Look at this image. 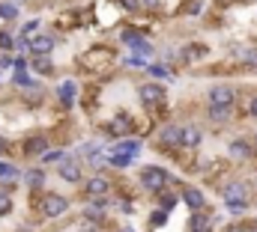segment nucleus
Wrapping results in <instances>:
<instances>
[{
    "instance_id": "nucleus-14",
    "label": "nucleus",
    "mask_w": 257,
    "mask_h": 232,
    "mask_svg": "<svg viewBox=\"0 0 257 232\" xmlns=\"http://www.w3.org/2000/svg\"><path fill=\"white\" fill-rule=\"evenodd\" d=\"M48 149V143L42 140V137H33V140H27V155H42Z\"/></svg>"
},
{
    "instance_id": "nucleus-25",
    "label": "nucleus",
    "mask_w": 257,
    "mask_h": 232,
    "mask_svg": "<svg viewBox=\"0 0 257 232\" xmlns=\"http://www.w3.org/2000/svg\"><path fill=\"white\" fill-rule=\"evenodd\" d=\"M233 155H236V158H242V155H248V149H245V143H233Z\"/></svg>"
},
{
    "instance_id": "nucleus-26",
    "label": "nucleus",
    "mask_w": 257,
    "mask_h": 232,
    "mask_svg": "<svg viewBox=\"0 0 257 232\" xmlns=\"http://www.w3.org/2000/svg\"><path fill=\"white\" fill-rule=\"evenodd\" d=\"M245 62H248L251 68H257V51H245Z\"/></svg>"
},
{
    "instance_id": "nucleus-6",
    "label": "nucleus",
    "mask_w": 257,
    "mask_h": 232,
    "mask_svg": "<svg viewBox=\"0 0 257 232\" xmlns=\"http://www.w3.org/2000/svg\"><path fill=\"white\" fill-rule=\"evenodd\" d=\"M209 102H212V108H230L233 104V90L230 86H215L209 92Z\"/></svg>"
},
{
    "instance_id": "nucleus-24",
    "label": "nucleus",
    "mask_w": 257,
    "mask_h": 232,
    "mask_svg": "<svg viewBox=\"0 0 257 232\" xmlns=\"http://www.w3.org/2000/svg\"><path fill=\"white\" fill-rule=\"evenodd\" d=\"M33 30H36V21H30V24H24V39H27V42L33 39Z\"/></svg>"
},
{
    "instance_id": "nucleus-31",
    "label": "nucleus",
    "mask_w": 257,
    "mask_h": 232,
    "mask_svg": "<svg viewBox=\"0 0 257 232\" xmlns=\"http://www.w3.org/2000/svg\"><path fill=\"white\" fill-rule=\"evenodd\" d=\"M156 3H159V0H144V6H156Z\"/></svg>"
},
{
    "instance_id": "nucleus-28",
    "label": "nucleus",
    "mask_w": 257,
    "mask_h": 232,
    "mask_svg": "<svg viewBox=\"0 0 257 232\" xmlns=\"http://www.w3.org/2000/svg\"><path fill=\"white\" fill-rule=\"evenodd\" d=\"M0 45H3V48H12V36H9V33H0Z\"/></svg>"
},
{
    "instance_id": "nucleus-18",
    "label": "nucleus",
    "mask_w": 257,
    "mask_h": 232,
    "mask_svg": "<svg viewBox=\"0 0 257 232\" xmlns=\"http://www.w3.org/2000/svg\"><path fill=\"white\" fill-rule=\"evenodd\" d=\"M60 98H63V104H72V98H75V86L72 84H63L60 86Z\"/></svg>"
},
{
    "instance_id": "nucleus-9",
    "label": "nucleus",
    "mask_w": 257,
    "mask_h": 232,
    "mask_svg": "<svg viewBox=\"0 0 257 232\" xmlns=\"http://www.w3.org/2000/svg\"><path fill=\"white\" fill-rule=\"evenodd\" d=\"M162 143H168V146H177V143H183V128H177V125H168V128L162 131Z\"/></svg>"
},
{
    "instance_id": "nucleus-2",
    "label": "nucleus",
    "mask_w": 257,
    "mask_h": 232,
    "mask_svg": "<svg viewBox=\"0 0 257 232\" xmlns=\"http://www.w3.org/2000/svg\"><path fill=\"white\" fill-rule=\"evenodd\" d=\"M141 182H144V188H150V190H165L168 173L159 170V167H144V170H141Z\"/></svg>"
},
{
    "instance_id": "nucleus-23",
    "label": "nucleus",
    "mask_w": 257,
    "mask_h": 232,
    "mask_svg": "<svg viewBox=\"0 0 257 232\" xmlns=\"http://www.w3.org/2000/svg\"><path fill=\"white\" fill-rule=\"evenodd\" d=\"M165 220H168V212H156V214H153V224H156V226H165Z\"/></svg>"
},
{
    "instance_id": "nucleus-3",
    "label": "nucleus",
    "mask_w": 257,
    "mask_h": 232,
    "mask_svg": "<svg viewBox=\"0 0 257 232\" xmlns=\"http://www.w3.org/2000/svg\"><path fill=\"white\" fill-rule=\"evenodd\" d=\"M66 208H69V200L60 196V194H45L42 196V214L45 218H57V214H63Z\"/></svg>"
},
{
    "instance_id": "nucleus-30",
    "label": "nucleus",
    "mask_w": 257,
    "mask_h": 232,
    "mask_svg": "<svg viewBox=\"0 0 257 232\" xmlns=\"http://www.w3.org/2000/svg\"><path fill=\"white\" fill-rule=\"evenodd\" d=\"M120 3H123L126 9H138V0H120Z\"/></svg>"
},
{
    "instance_id": "nucleus-4",
    "label": "nucleus",
    "mask_w": 257,
    "mask_h": 232,
    "mask_svg": "<svg viewBox=\"0 0 257 232\" xmlns=\"http://www.w3.org/2000/svg\"><path fill=\"white\" fill-rule=\"evenodd\" d=\"M138 96H141L144 104H162V102H165V90H162L159 84H144V86L138 90Z\"/></svg>"
},
{
    "instance_id": "nucleus-5",
    "label": "nucleus",
    "mask_w": 257,
    "mask_h": 232,
    "mask_svg": "<svg viewBox=\"0 0 257 232\" xmlns=\"http://www.w3.org/2000/svg\"><path fill=\"white\" fill-rule=\"evenodd\" d=\"M51 48H54V39L51 36H33L30 39V54L33 57H48Z\"/></svg>"
},
{
    "instance_id": "nucleus-33",
    "label": "nucleus",
    "mask_w": 257,
    "mask_h": 232,
    "mask_svg": "<svg viewBox=\"0 0 257 232\" xmlns=\"http://www.w3.org/2000/svg\"><path fill=\"white\" fill-rule=\"evenodd\" d=\"M251 114H254V116H257V98H254V104H251Z\"/></svg>"
},
{
    "instance_id": "nucleus-22",
    "label": "nucleus",
    "mask_w": 257,
    "mask_h": 232,
    "mask_svg": "<svg viewBox=\"0 0 257 232\" xmlns=\"http://www.w3.org/2000/svg\"><path fill=\"white\" fill-rule=\"evenodd\" d=\"M174 202H177V196H174V194H165V196H162V212L174 208Z\"/></svg>"
},
{
    "instance_id": "nucleus-13",
    "label": "nucleus",
    "mask_w": 257,
    "mask_h": 232,
    "mask_svg": "<svg viewBox=\"0 0 257 232\" xmlns=\"http://www.w3.org/2000/svg\"><path fill=\"white\" fill-rule=\"evenodd\" d=\"M183 200H186V206H189V208H194V212L203 206V194H200V190H194V188H189V190L183 194Z\"/></svg>"
},
{
    "instance_id": "nucleus-19",
    "label": "nucleus",
    "mask_w": 257,
    "mask_h": 232,
    "mask_svg": "<svg viewBox=\"0 0 257 232\" xmlns=\"http://www.w3.org/2000/svg\"><path fill=\"white\" fill-rule=\"evenodd\" d=\"M15 15H18V9H15L12 3H0V18H9V21H12Z\"/></svg>"
},
{
    "instance_id": "nucleus-21",
    "label": "nucleus",
    "mask_w": 257,
    "mask_h": 232,
    "mask_svg": "<svg viewBox=\"0 0 257 232\" xmlns=\"http://www.w3.org/2000/svg\"><path fill=\"white\" fill-rule=\"evenodd\" d=\"M9 208H12V200H9V194H0V214H9Z\"/></svg>"
},
{
    "instance_id": "nucleus-16",
    "label": "nucleus",
    "mask_w": 257,
    "mask_h": 232,
    "mask_svg": "<svg viewBox=\"0 0 257 232\" xmlns=\"http://www.w3.org/2000/svg\"><path fill=\"white\" fill-rule=\"evenodd\" d=\"M30 62H33V68H36L39 74H48V72H51V62H48V57H33Z\"/></svg>"
},
{
    "instance_id": "nucleus-20",
    "label": "nucleus",
    "mask_w": 257,
    "mask_h": 232,
    "mask_svg": "<svg viewBox=\"0 0 257 232\" xmlns=\"http://www.w3.org/2000/svg\"><path fill=\"white\" fill-rule=\"evenodd\" d=\"M227 110H230V108H209V116H212L215 122H221V119L227 116Z\"/></svg>"
},
{
    "instance_id": "nucleus-1",
    "label": "nucleus",
    "mask_w": 257,
    "mask_h": 232,
    "mask_svg": "<svg viewBox=\"0 0 257 232\" xmlns=\"http://www.w3.org/2000/svg\"><path fill=\"white\" fill-rule=\"evenodd\" d=\"M224 202H227L233 212L248 208V188H245L242 182H230V184H224Z\"/></svg>"
},
{
    "instance_id": "nucleus-12",
    "label": "nucleus",
    "mask_w": 257,
    "mask_h": 232,
    "mask_svg": "<svg viewBox=\"0 0 257 232\" xmlns=\"http://www.w3.org/2000/svg\"><path fill=\"white\" fill-rule=\"evenodd\" d=\"M200 143V131L194 125H183V146H197Z\"/></svg>"
},
{
    "instance_id": "nucleus-27",
    "label": "nucleus",
    "mask_w": 257,
    "mask_h": 232,
    "mask_svg": "<svg viewBox=\"0 0 257 232\" xmlns=\"http://www.w3.org/2000/svg\"><path fill=\"white\" fill-rule=\"evenodd\" d=\"M150 72H153V74H156V78H168V72H165V68H162V66H150Z\"/></svg>"
},
{
    "instance_id": "nucleus-8",
    "label": "nucleus",
    "mask_w": 257,
    "mask_h": 232,
    "mask_svg": "<svg viewBox=\"0 0 257 232\" xmlns=\"http://www.w3.org/2000/svg\"><path fill=\"white\" fill-rule=\"evenodd\" d=\"M102 194H108V182H105V178H90V182H87V196L102 200Z\"/></svg>"
},
{
    "instance_id": "nucleus-29",
    "label": "nucleus",
    "mask_w": 257,
    "mask_h": 232,
    "mask_svg": "<svg viewBox=\"0 0 257 232\" xmlns=\"http://www.w3.org/2000/svg\"><path fill=\"white\" fill-rule=\"evenodd\" d=\"M48 161H63V152H51V155H45Z\"/></svg>"
},
{
    "instance_id": "nucleus-7",
    "label": "nucleus",
    "mask_w": 257,
    "mask_h": 232,
    "mask_svg": "<svg viewBox=\"0 0 257 232\" xmlns=\"http://www.w3.org/2000/svg\"><path fill=\"white\" fill-rule=\"evenodd\" d=\"M138 149H141L138 140H123V143H117V146L111 149V155H120V158H128V161H132V158L138 155Z\"/></svg>"
},
{
    "instance_id": "nucleus-34",
    "label": "nucleus",
    "mask_w": 257,
    "mask_h": 232,
    "mask_svg": "<svg viewBox=\"0 0 257 232\" xmlns=\"http://www.w3.org/2000/svg\"><path fill=\"white\" fill-rule=\"evenodd\" d=\"M123 232H132V230H123Z\"/></svg>"
},
{
    "instance_id": "nucleus-11",
    "label": "nucleus",
    "mask_w": 257,
    "mask_h": 232,
    "mask_svg": "<svg viewBox=\"0 0 257 232\" xmlns=\"http://www.w3.org/2000/svg\"><path fill=\"white\" fill-rule=\"evenodd\" d=\"M209 230H212V224L203 214H194L192 220H189V232H209Z\"/></svg>"
},
{
    "instance_id": "nucleus-15",
    "label": "nucleus",
    "mask_w": 257,
    "mask_h": 232,
    "mask_svg": "<svg viewBox=\"0 0 257 232\" xmlns=\"http://www.w3.org/2000/svg\"><path fill=\"white\" fill-rule=\"evenodd\" d=\"M128 131V122L120 116V119H114L111 125H108V134H114V137H120V134H126Z\"/></svg>"
},
{
    "instance_id": "nucleus-32",
    "label": "nucleus",
    "mask_w": 257,
    "mask_h": 232,
    "mask_svg": "<svg viewBox=\"0 0 257 232\" xmlns=\"http://www.w3.org/2000/svg\"><path fill=\"white\" fill-rule=\"evenodd\" d=\"M0 152H6V140L3 137H0Z\"/></svg>"
},
{
    "instance_id": "nucleus-17",
    "label": "nucleus",
    "mask_w": 257,
    "mask_h": 232,
    "mask_svg": "<svg viewBox=\"0 0 257 232\" xmlns=\"http://www.w3.org/2000/svg\"><path fill=\"white\" fill-rule=\"evenodd\" d=\"M42 182H45L42 170H30V173H27V184H30V188H39Z\"/></svg>"
},
{
    "instance_id": "nucleus-10",
    "label": "nucleus",
    "mask_w": 257,
    "mask_h": 232,
    "mask_svg": "<svg viewBox=\"0 0 257 232\" xmlns=\"http://www.w3.org/2000/svg\"><path fill=\"white\" fill-rule=\"evenodd\" d=\"M60 176H63L66 182H78V178H81V167H78L75 161H63V167H60Z\"/></svg>"
}]
</instances>
